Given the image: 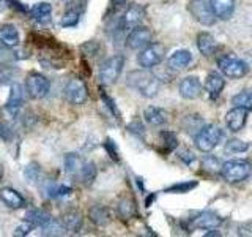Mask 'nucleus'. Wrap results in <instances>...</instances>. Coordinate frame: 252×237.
Listing matches in <instances>:
<instances>
[{"mask_svg": "<svg viewBox=\"0 0 252 237\" xmlns=\"http://www.w3.org/2000/svg\"><path fill=\"white\" fill-rule=\"evenodd\" d=\"M126 82H128L131 89L137 90L145 98H155L158 92H159V85H161L159 79L147 68L131 71L128 78H126Z\"/></svg>", "mask_w": 252, "mask_h": 237, "instance_id": "f257e3e1", "label": "nucleus"}, {"mask_svg": "<svg viewBox=\"0 0 252 237\" xmlns=\"http://www.w3.org/2000/svg\"><path fill=\"white\" fill-rule=\"evenodd\" d=\"M252 172V166L248 160H241V158H235V160H228L220 166V174L228 182V184H238V182L246 180Z\"/></svg>", "mask_w": 252, "mask_h": 237, "instance_id": "f03ea898", "label": "nucleus"}, {"mask_svg": "<svg viewBox=\"0 0 252 237\" xmlns=\"http://www.w3.org/2000/svg\"><path fill=\"white\" fill-rule=\"evenodd\" d=\"M125 67V57L120 54L112 55L107 60H104L99 67V81L106 85H112L117 82V79L120 78L122 71Z\"/></svg>", "mask_w": 252, "mask_h": 237, "instance_id": "7ed1b4c3", "label": "nucleus"}, {"mask_svg": "<svg viewBox=\"0 0 252 237\" xmlns=\"http://www.w3.org/2000/svg\"><path fill=\"white\" fill-rule=\"evenodd\" d=\"M220 138H222V131L218 125H205L195 134V147L200 152L210 154L219 144Z\"/></svg>", "mask_w": 252, "mask_h": 237, "instance_id": "20e7f679", "label": "nucleus"}, {"mask_svg": "<svg viewBox=\"0 0 252 237\" xmlns=\"http://www.w3.org/2000/svg\"><path fill=\"white\" fill-rule=\"evenodd\" d=\"M165 57V46L161 43H150L144 49H140L137 55V63L142 68H153L164 60Z\"/></svg>", "mask_w": 252, "mask_h": 237, "instance_id": "39448f33", "label": "nucleus"}, {"mask_svg": "<svg viewBox=\"0 0 252 237\" xmlns=\"http://www.w3.org/2000/svg\"><path fill=\"white\" fill-rule=\"evenodd\" d=\"M218 65L224 76L232 78V79H241L246 76L249 71V67L246 63L238 57H233V55H225V57L219 59Z\"/></svg>", "mask_w": 252, "mask_h": 237, "instance_id": "423d86ee", "label": "nucleus"}, {"mask_svg": "<svg viewBox=\"0 0 252 237\" xmlns=\"http://www.w3.org/2000/svg\"><path fill=\"white\" fill-rule=\"evenodd\" d=\"M51 90V82L46 76L39 73H30L26 79V92L30 98L41 100Z\"/></svg>", "mask_w": 252, "mask_h": 237, "instance_id": "0eeeda50", "label": "nucleus"}, {"mask_svg": "<svg viewBox=\"0 0 252 237\" xmlns=\"http://www.w3.org/2000/svg\"><path fill=\"white\" fill-rule=\"evenodd\" d=\"M87 97H89V92H87V85L82 79H79V78L69 79L65 87L66 101L74 106H79V105H84L87 101Z\"/></svg>", "mask_w": 252, "mask_h": 237, "instance_id": "6e6552de", "label": "nucleus"}, {"mask_svg": "<svg viewBox=\"0 0 252 237\" xmlns=\"http://www.w3.org/2000/svg\"><path fill=\"white\" fill-rule=\"evenodd\" d=\"M189 11L194 16V19L203 26H213L216 22V16L213 13L210 0H192V3L189 5Z\"/></svg>", "mask_w": 252, "mask_h": 237, "instance_id": "1a4fd4ad", "label": "nucleus"}, {"mask_svg": "<svg viewBox=\"0 0 252 237\" xmlns=\"http://www.w3.org/2000/svg\"><path fill=\"white\" fill-rule=\"evenodd\" d=\"M153 40V34L148 27H136L129 30V35L126 37V46L132 51L144 49L145 46H148Z\"/></svg>", "mask_w": 252, "mask_h": 237, "instance_id": "9d476101", "label": "nucleus"}, {"mask_svg": "<svg viewBox=\"0 0 252 237\" xmlns=\"http://www.w3.org/2000/svg\"><path fill=\"white\" fill-rule=\"evenodd\" d=\"M145 18V8L137 3H132L128 6V10L125 11L120 21V29L122 30H132L139 27L142 21Z\"/></svg>", "mask_w": 252, "mask_h": 237, "instance_id": "9b49d317", "label": "nucleus"}, {"mask_svg": "<svg viewBox=\"0 0 252 237\" xmlns=\"http://www.w3.org/2000/svg\"><path fill=\"white\" fill-rule=\"evenodd\" d=\"M248 120V109L246 108H240V106H233L228 113L225 114V123L228 126V130L236 133L244 128Z\"/></svg>", "mask_w": 252, "mask_h": 237, "instance_id": "f8f14e48", "label": "nucleus"}, {"mask_svg": "<svg viewBox=\"0 0 252 237\" xmlns=\"http://www.w3.org/2000/svg\"><path fill=\"white\" fill-rule=\"evenodd\" d=\"M178 92L183 98L194 100L199 97L202 92V82L199 81V78H195V76H186L180 81Z\"/></svg>", "mask_w": 252, "mask_h": 237, "instance_id": "ddd939ff", "label": "nucleus"}, {"mask_svg": "<svg viewBox=\"0 0 252 237\" xmlns=\"http://www.w3.org/2000/svg\"><path fill=\"white\" fill-rule=\"evenodd\" d=\"M203 87H205V90H207L210 100H218L225 87V79L219 73H216V71H211V73L207 75Z\"/></svg>", "mask_w": 252, "mask_h": 237, "instance_id": "4468645a", "label": "nucleus"}, {"mask_svg": "<svg viewBox=\"0 0 252 237\" xmlns=\"http://www.w3.org/2000/svg\"><path fill=\"white\" fill-rule=\"evenodd\" d=\"M22 103H24V89L21 84H11V89H10V97L6 100V105H5V111L11 117L16 116L19 113V109L22 108Z\"/></svg>", "mask_w": 252, "mask_h": 237, "instance_id": "2eb2a0df", "label": "nucleus"}, {"mask_svg": "<svg viewBox=\"0 0 252 237\" xmlns=\"http://www.w3.org/2000/svg\"><path fill=\"white\" fill-rule=\"evenodd\" d=\"M220 225H222V218L210 210L200 212L199 215L194 218V226L200 229H218Z\"/></svg>", "mask_w": 252, "mask_h": 237, "instance_id": "dca6fc26", "label": "nucleus"}, {"mask_svg": "<svg viewBox=\"0 0 252 237\" xmlns=\"http://www.w3.org/2000/svg\"><path fill=\"white\" fill-rule=\"evenodd\" d=\"M210 3L216 19L227 21L232 18L235 11V0H210Z\"/></svg>", "mask_w": 252, "mask_h": 237, "instance_id": "f3484780", "label": "nucleus"}, {"mask_svg": "<svg viewBox=\"0 0 252 237\" xmlns=\"http://www.w3.org/2000/svg\"><path fill=\"white\" fill-rule=\"evenodd\" d=\"M192 62V54L188 49H180L173 52L169 60H167V67L173 71H180L189 67V63Z\"/></svg>", "mask_w": 252, "mask_h": 237, "instance_id": "a211bd4d", "label": "nucleus"}, {"mask_svg": "<svg viewBox=\"0 0 252 237\" xmlns=\"http://www.w3.org/2000/svg\"><path fill=\"white\" fill-rule=\"evenodd\" d=\"M144 118L145 122L153 125V126H161L165 125L169 120V114L167 111L162 109V108H158V106H148L144 111Z\"/></svg>", "mask_w": 252, "mask_h": 237, "instance_id": "6ab92c4d", "label": "nucleus"}, {"mask_svg": "<svg viewBox=\"0 0 252 237\" xmlns=\"http://www.w3.org/2000/svg\"><path fill=\"white\" fill-rule=\"evenodd\" d=\"M195 43H197V47H199L200 54H203L205 57H210V55H213L218 49V43H216L215 37L208 34V32H200V34L197 35Z\"/></svg>", "mask_w": 252, "mask_h": 237, "instance_id": "aec40b11", "label": "nucleus"}, {"mask_svg": "<svg viewBox=\"0 0 252 237\" xmlns=\"http://www.w3.org/2000/svg\"><path fill=\"white\" fill-rule=\"evenodd\" d=\"M0 199H2L10 209H21L26 205V199L21 196V193L8 187L0 190Z\"/></svg>", "mask_w": 252, "mask_h": 237, "instance_id": "412c9836", "label": "nucleus"}, {"mask_svg": "<svg viewBox=\"0 0 252 237\" xmlns=\"http://www.w3.org/2000/svg\"><path fill=\"white\" fill-rule=\"evenodd\" d=\"M26 221L32 223L35 228H43V229H44V228L52 221V217H51L46 210L30 209V210L26 212Z\"/></svg>", "mask_w": 252, "mask_h": 237, "instance_id": "4be33fe9", "label": "nucleus"}, {"mask_svg": "<svg viewBox=\"0 0 252 237\" xmlns=\"http://www.w3.org/2000/svg\"><path fill=\"white\" fill-rule=\"evenodd\" d=\"M0 44L8 46V47H14L19 44V34L11 24L0 26Z\"/></svg>", "mask_w": 252, "mask_h": 237, "instance_id": "5701e85b", "label": "nucleus"}, {"mask_svg": "<svg viewBox=\"0 0 252 237\" xmlns=\"http://www.w3.org/2000/svg\"><path fill=\"white\" fill-rule=\"evenodd\" d=\"M90 220L93 221L96 226H107L112 220V215H110V210L104 205H93L90 209Z\"/></svg>", "mask_w": 252, "mask_h": 237, "instance_id": "b1692460", "label": "nucleus"}, {"mask_svg": "<svg viewBox=\"0 0 252 237\" xmlns=\"http://www.w3.org/2000/svg\"><path fill=\"white\" fill-rule=\"evenodd\" d=\"M30 14L32 18L35 21L41 22V24H46L51 21V14H52V5L47 3V2H39L36 3L35 6H32L30 10Z\"/></svg>", "mask_w": 252, "mask_h": 237, "instance_id": "393cba45", "label": "nucleus"}, {"mask_svg": "<svg viewBox=\"0 0 252 237\" xmlns=\"http://www.w3.org/2000/svg\"><path fill=\"white\" fill-rule=\"evenodd\" d=\"M62 223H63V226L66 228V231L77 233L79 229H81V226H82V215L77 210H69V212L65 213V215H63Z\"/></svg>", "mask_w": 252, "mask_h": 237, "instance_id": "a878e982", "label": "nucleus"}, {"mask_svg": "<svg viewBox=\"0 0 252 237\" xmlns=\"http://www.w3.org/2000/svg\"><path fill=\"white\" fill-rule=\"evenodd\" d=\"M84 166V160L77 154H68L65 157V171L71 176H74L79 171L82 169Z\"/></svg>", "mask_w": 252, "mask_h": 237, "instance_id": "bb28decb", "label": "nucleus"}, {"mask_svg": "<svg viewBox=\"0 0 252 237\" xmlns=\"http://www.w3.org/2000/svg\"><path fill=\"white\" fill-rule=\"evenodd\" d=\"M79 174H81L82 184H85V185H92L93 182H94V179H96L98 171H96V166H94V163L87 161V163H84L82 169L79 171Z\"/></svg>", "mask_w": 252, "mask_h": 237, "instance_id": "cd10ccee", "label": "nucleus"}, {"mask_svg": "<svg viewBox=\"0 0 252 237\" xmlns=\"http://www.w3.org/2000/svg\"><path fill=\"white\" fill-rule=\"evenodd\" d=\"M249 142H244L241 139H230V141H227L225 142V146H224V150H225V154H230V155H235V154H243V152H248V149H249Z\"/></svg>", "mask_w": 252, "mask_h": 237, "instance_id": "c85d7f7f", "label": "nucleus"}, {"mask_svg": "<svg viewBox=\"0 0 252 237\" xmlns=\"http://www.w3.org/2000/svg\"><path fill=\"white\" fill-rule=\"evenodd\" d=\"M79 19H81V11L74 10V8H68L65 14L62 16L60 26L62 27H74V26H77Z\"/></svg>", "mask_w": 252, "mask_h": 237, "instance_id": "c756f323", "label": "nucleus"}, {"mask_svg": "<svg viewBox=\"0 0 252 237\" xmlns=\"http://www.w3.org/2000/svg\"><path fill=\"white\" fill-rule=\"evenodd\" d=\"M232 105L240 106V108H246L248 111L252 109V93L248 90L240 92L238 95H235V97L232 98Z\"/></svg>", "mask_w": 252, "mask_h": 237, "instance_id": "7c9ffc66", "label": "nucleus"}, {"mask_svg": "<svg viewBox=\"0 0 252 237\" xmlns=\"http://www.w3.org/2000/svg\"><path fill=\"white\" fill-rule=\"evenodd\" d=\"M134 210H136V207H134V202L131 199H128V198H125V199H122L120 202H118V213H120V217L128 220L134 215Z\"/></svg>", "mask_w": 252, "mask_h": 237, "instance_id": "2f4dec72", "label": "nucleus"}, {"mask_svg": "<svg viewBox=\"0 0 252 237\" xmlns=\"http://www.w3.org/2000/svg\"><path fill=\"white\" fill-rule=\"evenodd\" d=\"M197 187V182H181V184H175L172 185L170 188H167L165 192L167 193H188L194 190Z\"/></svg>", "mask_w": 252, "mask_h": 237, "instance_id": "473e14b6", "label": "nucleus"}, {"mask_svg": "<svg viewBox=\"0 0 252 237\" xmlns=\"http://www.w3.org/2000/svg\"><path fill=\"white\" fill-rule=\"evenodd\" d=\"M220 164L219 163V160L216 157H213V155H207L202 160V168H205L207 171H210V172H218V171H220Z\"/></svg>", "mask_w": 252, "mask_h": 237, "instance_id": "72a5a7b5", "label": "nucleus"}, {"mask_svg": "<svg viewBox=\"0 0 252 237\" xmlns=\"http://www.w3.org/2000/svg\"><path fill=\"white\" fill-rule=\"evenodd\" d=\"M16 60V54L10 49L8 46H2L0 47V70H2V67L5 68V65H8V63H11Z\"/></svg>", "mask_w": 252, "mask_h": 237, "instance_id": "f704fd0d", "label": "nucleus"}, {"mask_svg": "<svg viewBox=\"0 0 252 237\" xmlns=\"http://www.w3.org/2000/svg\"><path fill=\"white\" fill-rule=\"evenodd\" d=\"M24 177H26L27 182H32V184H35L39 177V166L36 163H30L26 166V169H24Z\"/></svg>", "mask_w": 252, "mask_h": 237, "instance_id": "c9c22d12", "label": "nucleus"}, {"mask_svg": "<svg viewBox=\"0 0 252 237\" xmlns=\"http://www.w3.org/2000/svg\"><path fill=\"white\" fill-rule=\"evenodd\" d=\"M161 138L164 139V144H165V147H167V150L177 149V146H178V139H177V136H175L173 133H170V131H162V133H161Z\"/></svg>", "mask_w": 252, "mask_h": 237, "instance_id": "e433bc0d", "label": "nucleus"}, {"mask_svg": "<svg viewBox=\"0 0 252 237\" xmlns=\"http://www.w3.org/2000/svg\"><path fill=\"white\" fill-rule=\"evenodd\" d=\"M125 6H126V0H110L106 18H110L112 14H118Z\"/></svg>", "mask_w": 252, "mask_h": 237, "instance_id": "4c0bfd02", "label": "nucleus"}, {"mask_svg": "<svg viewBox=\"0 0 252 237\" xmlns=\"http://www.w3.org/2000/svg\"><path fill=\"white\" fill-rule=\"evenodd\" d=\"M101 98H102V101H104V105L110 109V113H112L117 118H120V111H118V108L115 106V103H114V100L109 97L107 93H104L101 90Z\"/></svg>", "mask_w": 252, "mask_h": 237, "instance_id": "58836bf2", "label": "nucleus"}, {"mask_svg": "<svg viewBox=\"0 0 252 237\" xmlns=\"http://www.w3.org/2000/svg\"><path fill=\"white\" fill-rule=\"evenodd\" d=\"M71 193V188L66 185H54L49 188V196L52 198H59V196H66Z\"/></svg>", "mask_w": 252, "mask_h": 237, "instance_id": "ea45409f", "label": "nucleus"}, {"mask_svg": "<svg viewBox=\"0 0 252 237\" xmlns=\"http://www.w3.org/2000/svg\"><path fill=\"white\" fill-rule=\"evenodd\" d=\"M33 225L32 223H29V221H26L24 225H21V226H18L14 229V236H18V237H22V236H29L32 231H33Z\"/></svg>", "mask_w": 252, "mask_h": 237, "instance_id": "a19ab883", "label": "nucleus"}, {"mask_svg": "<svg viewBox=\"0 0 252 237\" xmlns=\"http://www.w3.org/2000/svg\"><path fill=\"white\" fill-rule=\"evenodd\" d=\"M104 147H106V150L109 152L110 158H112L114 161H118V160H120V158H118V152H117L115 144H114V141H112V139H106V142H104Z\"/></svg>", "mask_w": 252, "mask_h": 237, "instance_id": "79ce46f5", "label": "nucleus"}, {"mask_svg": "<svg viewBox=\"0 0 252 237\" xmlns=\"http://www.w3.org/2000/svg\"><path fill=\"white\" fill-rule=\"evenodd\" d=\"M128 130L131 131V133H134V134H137V136H144V125H142L139 120H134V122H131L129 123V126H128Z\"/></svg>", "mask_w": 252, "mask_h": 237, "instance_id": "37998d69", "label": "nucleus"}, {"mask_svg": "<svg viewBox=\"0 0 252 237\" xmlns=\"http://www.w3.org/2000/svg\"><path fill=\"white\" fill-rule=\"evenodd\" d=\"M13 136V133L11 130L8 128V125L3 123L2 120H0V139H3V141H10Z\"/></svg>", "mask_w": 252, "mask_h": 237, "instance_id": "c03bdc74", "label": "nucleus"}, {"mask_svg": "<svg viewBox=\"0 0 252 237\" xmlns=\"http://www.w3.org/2000/svg\"><path fill=\"white\" fill-rule=\"evenodd\" d=\"M180 158H181V160H183L186 164H192L194 160H195V157L192 155V152H191V150H188V149L181 150V152H180Z\"/></svg>", "mask_w": 252, "mask_h": 237, "instance_id": "a18cd8bd", "label": "nucleus"}, {"mask_svg": "<svg viewBox=\"0 0 252 237\" xmlns=\"http://www.w3.org/2000/svg\"><path fill=\"white\" fill-rule=\"evenodd\" d=\"M8 2V5H10L11 8H14V10H18L19 13H26L27 10H26V6H24L22 3H19L18 0H6Z\"/></svg>", "mask_w": 252, "mask_h": 237, "instance_id": "49530a36", "label": "nucleus"}, {"mask_svg": "<svg viewBox=\"0 0 252 237\" xmlns=\"http://www.w3.org/2000/svg\"><path fill=\"white\" fill-rule=\"evenodd\" d=\"M205 236H207V237H210V236H219V233H215V229H211V231H210V233H207Z\"/></svg>", "mask_w": 252, "mask_h": 237, "instance_id": "de8ad7c7", "label": "nucleus"}]
</instances>
